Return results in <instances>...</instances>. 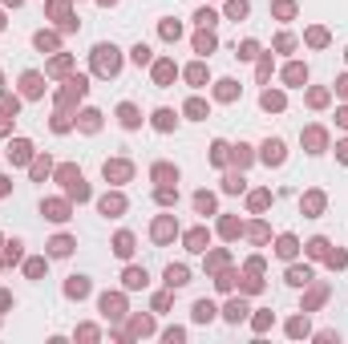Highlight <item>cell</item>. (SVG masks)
Segmentation results:
<instances>
[{
	"label": "cell",
	"instance_id": "obj_4",
	"mask_svg": "<svg viewBox=\"0 0 348 344\" xmlns=\"http://www.w3.org/2000/svg\"><path fill=\"white\" fill-rule=\"evenodd\" d=\"M211 312H215V308H211L207 300H203V304H198V308H195V316H198V320H211Z\"/></svg>",
	"mask_w": 348,
	"mask_h": 344
},
{
	"label": "cell",
	"instance_id": "obj_3",
	"mask_svg": "<svg viewBox=\"0 0 348 344\" xmlns=\"http://www.w3.org/2000/svg\"><path fill=\"white\" fill-rule=\"evenodd\" d=\"M166 280H170V283H186V271H182V267H170V271H166Z\"/></svg>",
	"mask_w": 348,
	"mask_h": 344
},
{
	"label": "cell",
	"instance_id": "obj_2",
	"mask_svg": "<svg viewBox=\"0 0 348 344\" xmlns=\"http://www.w3.org/2000/svg\"><path fill=\"white\" fill-rule=\"evenodd\" d=\"M263 158H267V162H279V158H284V146H279V142H267V146H263Z\"/></svg>",
	"mask_w": 348,
	"mask_h": 344
},
{
	"label": "cell",
	"instance_id": "obj_1",
	"mask_svg": "<svg viewBox=\"0 0 348 344\" xmlns=\"http://www.w3.org/2000/svg\"><path fill=\"white\" fill-rule=\"evenodd\" d=\"M118 49H106V45H102V49H97V65H102V73H114V69H118V57H114Z\"/></svg>",
	"mask_w": 348,
	"mask_h": 344
}]
</instances>
